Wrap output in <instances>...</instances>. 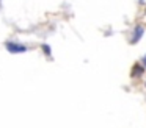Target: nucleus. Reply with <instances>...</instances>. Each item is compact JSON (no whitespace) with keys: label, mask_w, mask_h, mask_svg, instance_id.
Instances as JSON below:
<instances>
[{"label":"nucleus","mask_w":146,"mask_h":128,"mask_svg":"<svg viewBox=\"0 0 146 128\" xmlns=\"http://www.w3.org/2000/svg\"><path fill=\"white\" fill-rule=\"evenodd\" d=\"M143 33H145V27H141V25H137L135 30H133V36H132V42H138L140 37L143 36Z\"/></svg>","instance_id":"obj_2"},{"label":"nucleus","mask_w":146,"mask_h":128,"mask_svg":"<svg viewBox=\"0 0 146 128\" xmlns=\"http://www.w3.org/2000/svg\"><path fill=\"white\" fill-rule=\"evenodd\" d=\"M42 50H44L46 55H50V47L49 45H42Z\"/></svg>","instance_id":"obj_4"},{"label":"nucleus","mask_w":146,"mask_h":128,"mask_svg":"<svg viewBox=\"0 0 146 128\" xmlns=\"http://www.w3.org/2000/svg\"><path fill=\"white\" fill-rule=\"evenodd\" d=\"M141 61H143V66H145V67H146V55L143 56V59H141Z\"/></svg>","instance_id":"obj_5"},{"label":"nucleus","mask_w":146,"mask_h":128,"mask_svg":"<svg viewBox=\"0 0 146 128\" xmlns=\"http://www.w3.org/2000/svg\"><path fill=\"white\" fill-rule=\"evenodd\" d=\"M140 72H143V69H140V67H135V69H133V72H132V75H133V77H137V75H138Z\"/></svg>","instance_id":"obj_3"},{"label":"nucleus","mask_w":146,"mask_h":128,"mask_svg":"<svg viewBox=\"0 0 146 128\" xmlns=\"http://www.w3.org/2000/svg\"><path fill=\"white\" fill-rule=\"evenodd\" d=\"M7 49H8V52H11V53H24V52H27L25 47L21 45V44H16V42H7Z\"/></svg>","instance_id":"obj_1"}]
</instances>
